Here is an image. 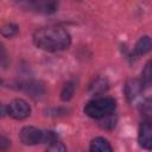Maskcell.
<instances>
[{"instance_id": "6da1fadb", "label": "cell", "mask_w": 152, "mask_h": 152, "mask_svg": "<svg viewBox=\"0 0 152 152\" xmlns=\"http://www.w3.org/2000/svg\"><path fill=\"white\" fill-rule=\"evenodd\" d=\"M34 45L44 51H62L70 46L71 37L66 30L59 26L39 28L33 34Z\"/></svg>"}, {"instance_id": "7a4b0ae2", "label": "cell", "mask_w": 152, "mask_h": 152, "mask_svg": "<svg viewBox=\"0 0 152 152\" xmlns=\"http://www.w3.org/2000/svg\"><path fill=\"white\" fill-rule=\"evenodd\" d=\"M116 102L113 97H100L89 101L84 106V113L93 119H102L115 110Z\"/></svg>"}, {"instance_id": "3957f363", "label": "cell", "mask_w": 152, "mask_h": 152, "mask_svg": "<svg viewBox=\"0 0 152 152\" xmlns=\"http://www.w3.org/2000/svg\"><path fill=\"white\" fill-rule=\"evenodd\" d=\"M19 138L24 145H37L40 142H45V132L33 126H26L21 128Z\"/></svg>"}, {"instance_id": "277c9868", "label": "cell", "mask_w": 152, "mask_h": 152, "mask_svg": "<svg viewBox=\"0 0 152 152\" xmlns=\"http://www.w3.org/2000/svg\"><path fill=\"white\" fill-rule=\"evenodd\" d=\"M7 113L13 119L21 120V119H25V118H27L30 115L31 108H30L28 103L25 100H23V99H15V100H13L8 104Z\"/></svg>"}, {"instance_id": "5b68a950", "label": "cell", "mask_w": 152, "mask_h": 152, "mask_svg": "<svg viewBox=\"0 0 152 152\" xmlns=\"http://www.w3.org/2000/svg\"><path fill=\"white\" fill-rule=\"evenodd\" d=\"M138 141L141 147L152 150V122L145 121L139 127Z\"/></svg>"}, {"instance_id": "8992f818", "label": "cell", "mask_w": 152, "mask_h": 152, "mask_svg": "<svg viewBox=\"0 0 152 152\" xmlns=\"http://www.w3.org/2000/svg\"><path fill=\"white\" fill-rule=\"evenodd\" d=\"M142 88H144V84L141 80H137V78L129 80L125 87V93H126V97L128 99V101H132L137 96H139L142 91Z\"/></svg>"}, {"instance_id": "52a82bcc", "label": "cell", "mask_w": 152, "mask_h": 152, "mask_svg": "<svg viewBox=\"0 0 152 152\" xmlns=\"http://www.w3.org/2000/svg\"><path fill=\"white\" fill-rule=\"evenodd\" d=\"M33 6L39 12L53 13L58 7V0H33Z\"/></svg>"}, {"instance_id": "ba28073f", "label": "cell", "mask_w": 152, "mask_h": 152, "mask_svg": "<svg viewBox=\"0 0 152 152\" xmlns=\"http://www.w3.org/2000/svg\"><path fill=\"white\" fill-rule=\"evenodd\" d=\"M151 50H152V39H151L148 36L141 37V38L135 43L134 53H135L137 56L145 55V53H147V52L151 51Z\"/></svg>"}, {"instance_id": "9c48e42d", "label": "cell", "mask_w": 152, "mask_h": 152, "mask_svg": "<svg viewBox=\"0 0 152 152\" xmlns=\"http://www.w3.org/2000/svg\"><path fill=\"white\" fill-rule=\"evenodd\" d=\"M23 88L25 89L26 93L30 94L31 97L33 99H38L40 96H43L44 94V87L39 83V82H36V81H30V82H26Z\"/></svg>"}, {"instance_id": "30bf717a", "label": "cell", "mask_w": 152, "mask_h": 152, "mask_svg": "<svg viewBox=\"0 0 152 152\" xmlns=\"http://www.w3.org/2000/svg\"><path fill=\"white\" fill-rule=\"evenodd\" d=\"M90 151L93 152H112L113 148L107 139L104 138H95L90 142Z\"/></svg>"}, {"instance_id": "8fae6325", "label": "cell", "mask_w": 152, "mask_h": 152, "mask_svg": "<svg viewBox=\"0 0 152 152\" xmlns=\"http://www.w3.org/2000/svg\"><path fill=\"white\" fill-rule=\"evenodd\" d=\"M108 89V82L103 77H97L89 87V91L91 94H102Z\"/></svg>"}, {"instance_id": "7c38bea8", "label": "cell", "mask_w": 152, "mask_h": 152, "mask_svg": "<svg viewBox=\"0 0 152 152\" xmlns=\"http://www.w3.org/2000/svg\"><path fill=\"white\" fill-rule=\"evenodd\" d=\"M141 82L144 87L152 86V61H150L141 71Z\"/></svg>"}, {"instance_id": "4fadbf2b", "label": "cell", "mask_w": 152, "mask_h": 152, "mask_svg": "<svg viewBox=\"0 0 152 152\" xmlns=\"http://www.w3.org/2000/svg\"><path fill=\"white\" fill-rule=\"evenodd\" d=\"M140 113L146 119V121L152 122V99H146L140 104Z\"/></svg>"}, {"instance_id": "5bb4252c", "label": "cell", "mask_w": 152, "mask_h": 152, "mask_svg": "<svg viewBox=\"0 0 152 152\" xmlns=\"http://www.w3.org/2000/svg\"><path fill=\"white\" fill-rule=\"evenodd\" d=\"M74 91H75V86L72 82H68L63 86L62 88V91H61V99L63 101H69L72 95H74Z\"/></svg>"}, {"instance_id": "9a60e30c", "label": "cell", "mask_w": 152, "mask_h": 152, "mask_svg": "<svg viewBox=\"0 0 152 152\" xmlns=\"http://www.w3.org/2000/svg\"><path fill=\"white\" fill-rule=\"evenodd\" d=\"M1 33L4 37H7V38H11L13 36H15L18 33V26L14 25V24H6L2 30H1Z\"/></svg>"}, {"instance_id": "2e32d148", "label": "cell", "mask_w": 152, "mask_h": 152, "mask_svg": "<svg viewBox=\"0 0 152 152\" xmlns=\"http://www.w3.org/2000/svg\"><path fill=\"white\" fill-rule=\"evenodd\" d=\"M102 119H103V121L101 122V127H102V128L112 129V128L115 126L116 118L113 115V113H112V114H109V115H107V116H104V118H102Z\"/></svg>"}, {"instance_id": "e0dca14e", "label": "cell", "mask_w": 152, "mask_h": 152, "mask_svg": "<svg viewBox=\"0 0 152 152\" xmlns=\"http://www.w3.org/2000/svg\"><path fill=\"white\" fill-rule=\"evenodd\" d=\"M48 151H53V152H63L66 151V147L58 140H55L52 142H50V145L48 146Z\"/></svg>"}, {"instance_id": "ac0fdd59", "label": "cell", "mask_w": 152, "mask_h": 152, "mask_svg": "<svg viewBox=\"0 0 152 152\" xmlns=\"http://www.w3.org/2000/svg\"><path fill=\"white\" fill-rule=\"evenodd\" d=\"M8 145H10V141L5 137H1V139H0V148L1 150H6Z\"/></svg>"}, {"instance_id": "d6986e66", "label": "cell", "mask_w": 152, "mask_h": 152, "mask_svg": "<svg viewBox=\"0 0 152 152\" xmlns=\"http://www.w3.org/2000/svg\"><path fill=\"white\" fill-rule=\"evenodd\" d=\"M15 1H24V0H15Z\"/></svg>"}]
</instances>
